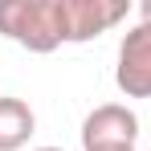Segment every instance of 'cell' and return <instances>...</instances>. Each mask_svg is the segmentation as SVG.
Here are the masks:
<instances>
[{
  "mask_svg": "<svg viewBox=\"0 0 151 151\" xmlns=\"http://www.w3.org/2000/svg\"><path fill=\"white\" fill-rule=\"evenodd\" d=\"M33 131H37V114L25 98H0V151L29 147Z\"/></svg>",
  "mask_w": 151,
  "mask_h": 151,
  "instance_id": "5",
  "label": "cell"
},
{
  "mask_svg": "<svg viewBox=\"0 0 151 151\" xmlns=\"http://www.w3.org/2000/svg\"><path fill=\"white\" fill-rule=\"evenodd\" d=\"M94 151H135V147H94Z\"/></svg>",
  "mask_w": 151,
  "mask_h": 151,
  "instance_id": "7",
  "label": "cell"
},
{
  "mask_svg": "<svg viewBox=\"0 0 151 151\" xmlns=\"http://www.w3.org/2000/svg\"><path fill=\"white\" fill-rule=\"evenodd\" d=\"M139 25H151V0L139 4Z\"/></svg>",
  "mask_w": 151,
  "mask_h": 151,
  "instance_id": "6",
  "label": "cell"
},
{
  "mask_svg": "<svg viewBox=\"0 0 151 151\" xmlns=\"http://www.w3.org/2000/svg\"><path fill=\"white\" fill-rule=\"evenodd\" d=\"M0 33L29 53H53L61 41L57 0H0Z\"/></svg>",
  "mask_w": 151,
  "mask_h": 151,
  "instance_id": "1",
  "label": "cell"
},
{
  "mask_svg": "<svg viewBox=\"0 0 151 151\" xmlns=\"http://www.w3.org/2000/svg\"><path fill=\"white\" fill-rule=\"evenodd\" d=\"M114 86L127 98H151V25H135L123 33Z\"/></svg>",
  "mask_w": 151,
  "mask_h": 151,
  "instance_id": "4",
  "label": "cell"
},
{
  "mask_svg": "<svg viewBox=\"0 0 151 151\" xmlns=\"http://www.w3.org/2000/svg\"><path fill=\"white\" fill-rule=\"evenodd\" d=\"M33 151H61V147H33Z\"/></svg>",
  "mask_w": 151,
  "mask_h": 151,
  "instance_id": "8",
  "label": "cell"
},
{
  "mask_svg": "<svg viewBox=\"0 0 151 151\" xmlns=\"http://www.w3.org/2000/svg\"><path fill=\"white\" fill-rule=\"evenodd\" d=\"M61 4V41L82 45L127 17V0H57Z\"/></svg>",
  "mask_w": 151,
  "mask_h": 151,
  "instance_id": "2",
  "label": "cell"
},
{
  "mask_svg": "<svg viewBox=\"0 0 151 151\" xmlns=\"http://www.w3.org/2000/svg\"><path fill=\"white\" fill-rule=\"evenodd\" d=\"M135 139H139V114L123 102H102L82 119V151L135 147Z\"/></svg>",
  "mask_w": 151,
  "mask_h": 151,
  "instance_id": "3",
  "label": "cell"
}]
</instances>
